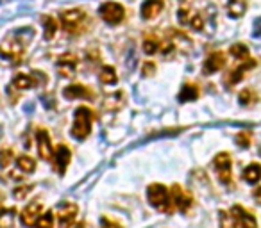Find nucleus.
<instances>
[{
  "label": "nucleus",
  "mask_w": 261,
  "mask_h": 228,
  "mask_svg": "<svg viewBox=\"0 0 261 228\" xmlns=\"http://www.w3.org/2000/svg\"><path fill=\"white\" fill-rule=\"evenodd\" d=\"M32 38H34V31L31 27H22L0 43V56L9 61H20V57L25 52V45H29Z\"/></svg>",
  "instance_id": "1"
},
{
  "label": "nucleus",
  "mask_w": 261,
  "mask_h": 228,
  "mask_svg": "<svg viewBox=\"0 0 261 228\" xmlns=\"http://www.w3.org/2000/svg\"><path fill=\"white\" fill-rule=\"evenodd\" d=\"M147 200L159 212H165V214L172 212L174 209L172 194L161 184H152V186H149V189H147Z\"/></svg>",
  "instance_id": "2"
},
{
  "label": "nucleus",
  "mask_w": 261,
  "mask_h": 228,
  "mask_svg": "<svg viewBox=\"0 0 261 228\" xmlns=\"http://www.w3.org/2000/svg\"><path fill=\"white\" fill-rule=\"evenodd\" d=\"M95 114L89 107H77L73 113V125H72V135L75 139L84 141L91 132V121H93Z\"/></svg>",
  "instance_id": "3"
},
{
  "label": "nucleus",
  "mask_w": 261,
  "mask_h": 228,
  "mask_svg": "<svg viewBox=\"0 0 261 228\" xmlns=\"http://www.w3.org/2000/svg\"><path fill=\"white\" fill-rule=\"evenodd\" d=\"M86 21V13L81 9H70L61 13V23L63 29L70 34H79Z\"/></svg>",
  "instance_id": "4"
},
{
  "label": "nucleus",
  "mask_w": 261,
  "mask_h": 228,
  "mask_svg": "<svg viewBox=\"0 0 261 228\" xmlns=\"http://www.w3.org/2000/svg\"><path fill=\"white\" fill-rule=\"evenodd\" d=\"M99 15L106 23L118 25V23L124 21V18H126V9H124V5L118 4V2H104V4L100 5Z\"/></svg>",
  "instance_id": "5"
},
{
  "label": "nucleus",
  "mask_w": 261,
  "mask_h": 228,
  "mask_svg": "<svg viewBox=\"0 0 261 228\" xmlns=\"http://www.w3.org/2000/svg\"><path fill=\"white\" fill-rule=\"evenodd\" d=\"M215 170H217V175H218V180L225 186H231L233 182V176H231V168H233V161H231L229 153H218L215 157Z\"/></svg>",
  "instance_id": "6"
},
{
  "label": "nucleus",
  "mask_w": 261,
  "mask_h": 228,
  "mask_svg": "<svg viewBox=\"0 0 261 228\" xmlns=\"http://www.w3.org/2000/svg\"><path fill=\"white\" fill-rule=\"evenodd\" d=\"M43 212V205L42 202H32L29 203L25 209H23V212L20 214V219H22V225L23 227H34L38 223V219L42 216Z\"/></svg>",
  "instance_id": "7"
},
{
  "label": "nucleus",
  "mask_w": 261,
  "mask_h": 228,
  "mask_svg": "<svg viewBox=\"0 0 261 228\" xmlns=\"http://www.w3.org/2000/svg\"><path fill=\"white\" fill-rule=\"evenodd\" d=\"M36 141H38V152H40V157L43 161H50L54 155V148L52 143H50V137H48V132L45 129H38L36 130Z\"/></svg>",
  "instance_id": "8"
},
{
  "label": "nucleus",
  "mask_w": 261,
  "mask_h": 228,
  "mask_svg": "<svg viewBox=\"0 0 261 228\" xmlns=\"http://www.w3.org/2000/svg\"><path fill=\"white\" fill-rule=\"evenodd\" d=\"M225 66V56L222 52H213L206 57V61L202 64L204 75H213V73L220 72Z\"/></svg>",
  "instance_id": "9"
},
{
  "label": "nucleus",
  "mask_w": 261,
  "mask_h": 228,
  "mask_svg": "<svg viewBox=\"0 0 261 228\" xmlns=\"http://www.w3.org/2000/svg\"><path fill=\"white\" fill-rule=\"evenodd\" d=\"M231 214L235 216L236 223H238V227L240 228H258L254 214L249 212V210H245V209L240 207V205H235V207L231 209Z\"/></svg>",
  "instance_id": "10"
},
{
  "label": "nucleus",
  "mask_w": 261,
  "mask_h": 228,
  "mask_svg": "<svg viewBox=\"0 0 261 228\" xmlns=\"http://www.w3.org/2000/svg\"><path fill=\"white\" fill-rule=\"evenodd\" d=\"M172 202L177 210H181V212H188V209L192 207V203H194V198L190 196L188 192H184L179 186H174L172 187Z\"/></svg>",
  "instance_id": "11"
},
{
  "label": "nucleus",
  "mask_w": 261,
  "mask_h": 228,
  "mask_svg": "<svg viewBox=\"0 0 261 228\" xmlns=\"http://www.w3.org/2000/svg\"><path fill=\"white\" fill-rule=\"evenodd\" d=\"M77 218V205L75 203H65L58 210V223L61 228H68Z\"/></svg>",
  "instance_id": "12"
},
{
  "label": "nucleus",
  "mask_w": 261,
  "mask_h": 228,
  "mask_svg": "<svg viewBox=\"0 0 261 228\" xmlns=\"http://www.w3.org/2000/svg\"><path fill=\"white\" fill-rule=\"evenodd\" d=\"M56 66H58L59 73L63 77H72L73 73H75V68H77V59L72 54H65V56H61L58 59Z\"/></svg>",
  "instance_id": "13"
},
{
  "label": "nucleus",
  "mask_w": 261,
  "mask_h": 228,
  "mask_svg": "<svg viewBox=\"0 0 261 228\" xmlns=\"http://www.w3.org/2000/svg\"><path fill=\"white\" fill-rule=\"evenodd\" d=\"M165 7L163 0H145L141 4V18L143 20H152L154 16H157Z\"/></svg>",
  "instance_id": "14"
},
{
  "label": "nucleus",
  "mask_w": 261,
  "mask_h": 228,
  "mask_svg": "<svg viewBox=\"0 0 261 228\" xmlns=\"http://www.w3.org/2000/svg\"><path fill=\"white\" fill-rule=\"evenodd\" d=\"M254 66H256V61H254V59H245V62H243L241 66H238L236 70H233V72L229 73V77H227V84H229V86L238 84L241 78L245 77V73Z\"/></svg>",
  "instance_id": "15"
},
{
  "label": "nucleus",
  "mask_w": 261,
  "mask_h": 228,
  "mask_svg": "<svg viewBox=\"0 0 261 228\" xmlns=\"http://www.w3.org/2000/svg\"><path fill=\"white\" fill-rule=\"evenodd\" d=\"M63 96L66 100H77V98H89L91 93L86 86H81V84H72V86H66L63 89Z\"/></svg>",
  "instance_id": "16"
},
{
  "label": "nucleus",
  "mask_w": 261,
  "mask_h": 228,
  "mask_svg": "<svg viewBox=\"0 0 261 228\" xmlns=\"http://www.w3.org/2000/svg\"><path fill=\"white\" fill-rule=\"evenodd\" d=\"M70 159H72V152H70V148H66L65 145H59L58 150H56V164H58L59 175H65L66 166L70 164Z\"/></svg>",
  "instance_id": "17"
},
{
  "label": "nucleus",
  "mask_w": 261,
  "mask_h": 228,
  "mask_svg": "<svg viewBox=\"0 0 261 228\" xmlns=\"http://www.w3.org/2000/svg\"><path fill=\"white\" fill-rule=\"evenodd\" d=\"M225 11L231 18H241L247 11V2L245 0H227Z\"/></svg>",
  "instance_id": "18"
},
{
  "label": "nucleus",
  "mask_w": 261,
  "mask_h": 228,
  "mask_svg": "<svg viewBox=\"0 0 261 228\" xmlns=\"http://www.w3.org/2000/svg\"><path fill=\"white\" fill-rule=\"evenodd\" d=\"M198 95H200V91H198V88L195 84H184L183 88H181V91H179L177 98L181 104H184V102H195L198 98Z\"/></svg>",
  "instance_id": "19"
},
{
  "label": "nucleus",
  "mask_w": 261,
  "mask_h": 228,
  "mask_svg": "<svg viewBox=\"0 0 261 228\" xmlns=\"http://www.w3.org/2000/svg\"><path fill=\"white\" fill-rule=\"evenodd\" d=\"M243 180L249 182V184H258L261 180V164H258V162L249 164L243 170Z\"/></svg>",
  "instance_id": "20"
},
{
  "label": "nucleus",
  "mask_w": 261,
  "mask_h": 228,
  "mask_svg": "<svg viewBox=\"0 0 261 228\" xmlns=\"http://www.w3.org/2000/svg\"><path fill=\"white\" fill-rule=\"evenodd\" d=\"M99 80L102 84H108V86H111V84H116V82H118L116 70L113 66H102V70H100V73H99Z\"/></svg>",
  "instance_id": "21"
},
{
  "label": "nucleus",
  "mask_w": 261,
  "mask_h": 228,
  "mask_svg": "<svg viewBox=\"0 0 261 228\" xmlns=\"http://www.w3.org/2000/svg\"><path fill=\"white\" fill-rule=\"evenodd\" d=\"M124 104H126V100H124V93L122 91H118V93H115L113 96H108L104 102V107L108 111H118L124 107Z\"/></svg>",
  "instance_id": "22"
},
{
  "label": "nucleus",
  "mask_w": 261,
  "mask_h": 228,
  "mask_svg": "<svg viewBox=\"0 0 261 228\" xmlns=\"http://www.w3.org/2000/svg\"><path fill=\"white\" fill-rule=\"evenodd\" d=\"M16 209H2L0 210V228H13L15 227Z\"/></svg>",
  "instance_id": "23"
},
{
  "label": "nucleus",
  "mask_w": 261,
  "mask_h": 228,
  "mask_svg": "<svg viewBox=\"0 0 261 228\" xmlns=\"http://www.w3.org/2000/svg\"><path fill=\"white\" fill-rule=\"evenodd\" d=\"M13 86L16 89H29V88H34L36 82H34V78L32 75H25V73H20V75H16L15 80H13Z\"/></svg>",
  "instance_id": "24"
},
{
  "label": "nucleus",
  "mask_w": 261,
  "mask_h": 228,
  "mask_svg": "<svg viewBox=\"0 0 261 228\" xmlns=\"http://www.w3.org/2000/svg\"><path fill=\"white\" fill-rule=\"evenodd\" d=\"M43 23H45V32H43L45 39H52V38L56 36V32H58V21H56V18L45 16V18H43Z\"/></svg>",
  "instance_id": "25"
},
{
  "label": "nucleus",
  "mask_w": 261,
  "mask_h": 228,
  "mask_svg": "<svg viewBox=\"0 0 261 228\" xmlns=\"http://www.w3.org/2000/svg\"><path fill=\"white\" fill-rule=\"evenodd\" d=\"M16 164H18V168H20L23 173H32V171L36 170V162L29 155H20L16 159Z\"/></svg>",
  "instance_id": "26"
},
{
  "label": "nucleus",
  "mask_w": 261,
  "mask_h": 228,
  "mask_svg": "<svg viewBox=\"0 0 261 228\" xmlns=\"http://www.w3.org/2000/svg\"><path fill=\"white\" fill-rule=\"evenodd\" d=\"M231 56L235 57V59H240V61H245L249 59V47L243 45V43H235L233 47H231Z\"/></svg>",
  "instance_id": "27"
},
{
  "label": "nucleus",
  "mask_w": 261,
  "mask_h": 228,
  "mask_svg": "<svg viewBox=\"0 0 261 228\" xmlns=\"http://www.w3.org/2000/svg\"><path fill=\"white\" fill-rule=\"evenodd\" d=\"M238 100H240L241 105L249 107V105H254L258 102V95L254 93V89H243V91L238 95Z\"/></svg>",
  "instance_id": "28"
},
{
  "label": "nucleus",
  "mask_w": 261,
  "mask_h": 228,
  "mask_svg": "<svg viewBox=\"0 0 261 228\" xmlns=\"http://www.w3.org/2000/svg\"><path fill=\"white\" fill-rule=\"evenodd\" d=\"M220 228H240L238 227V223H236L235 216L231 212H225V210H220Z\"/></svg>",
  "instance_id": "29"
},
{
  "label": "nucleus",
  "mask_w": 261,
  "mask_h": 228,
  "mask_svg": "<svg viewBox=\"0 0 261 228\" xmlns=\"http://www.w3.org/2000/svg\"><path fill=\"white\" fill-rule=\"evenodd\" d=\"M141 48H143V52H145L147 56H152V54L159 52L161 43L157 41V39H145V41H143V45H141Z\"/></svg>",
  "instance_id": "30"
},
{
  "label": "nucleus",
  "mask_w": 261,
  "mask_h": 228,
  "mask_svg": "<svg viewBox=\"0 0 261 228\" xmlns=\"http://www.w3.org/2000/svg\"><path fill=\"white\" fill-rule=\"evenodd\" d=\"M38 228H54V214L48 210V212L42 214L40 216V219H38L36 223Z\"/></svg>",
  "instance_id": "31"
},
{
  "label": "nucleus",
  "mask_w": 261,
  "mask_h": 228,
  "mask_svg": "<svg viewBox=\"0 0 261 228\" xmlns=\"http://www.w3.org/2000/svg\"><path fill=\"white\" fill-rule=\"evenodd\" d=\"M11 162H13V150L9 148L0 150V168H7Z\"/></svg>",
  "instance_id": "32"
},
{
  "label": "nucleus",
  "mask_w": 261,
  "mask_h": 228,
  "mask_svg": "<svg viewBox=\"0 0 261 228\" xmlns=\"http://www.w3.org/2000/svg\"><path fill=\"white\" fill-rule=\"evenodd\" d=\"M34 189V184H29V186H20L16 187L15 191H13V194H15V198H18V200H23V198L29 194V192Z\"/></svg>",
  "instance_id": "33"
},
{
  "label": "nucleus",
  "mask_w": 261,
  "mask_h": 228,
  "mask_svg": "<svg viewBox=\"0 0 261 228\" xmlns=\"http://www.w3.org/2000/svg\"><path fill=\"white\" fill-rule=\"evenodd\" d=\"M190 27H192L194 31H202V29H204V18H202V15L194 13V15H192V20H190Z\"/></svg>",
  "instance_id": "34"
},
{
  "label": "nucleus",
  "mask_w": 261,
  "mask_h": 228,
  "mask_svg": "<svg viewBox=\"0 0 261 228\" xmlns=\"http://www.w3.org/2000/svg\"><path fill=\"white\" fill-rule=\"evenodd\" d=\"M177 20L181 25H190V20H192V15H190V11L186 7H181L177 11Z\"/></svg>",
  "instance_id": "35"
},
{
  "label": "nucleus",
  "mask_w": 261,
  "mask_h": 228,
  "mask_svg": "<svg viewBox=\"0 0 261 228\" xmlns=\"http://www.w3.org/2000/svg\"><path fill=\"white\" fill-rule=\"evenodd\" d=\"M236 143L241 148H249L251 146V135L247 134V132H240V134L236 135Z\"/></svg>",
  "instance_id": "36"
},
{
  "label": "nucleus",
  "mask_w": 261,
  "mask_h": 228,
  "mask_svg": "<svg viewBox=\"0 0 261 228\" xmlns=\"http://www.w3.org/2000/svg\"><path fill=\"white\" fill-rule=\"evenodd\" d=\"M154 72H156V64L154 62H145L141 66V75L143 77H151V75H154Z\"/></svg>",
  "instance_id": "37"
},
{
  "label": "nucleus",
  "mask_w": 261,
  "mask_h": 228,
  "mask_svg": "<svg viewBox=\"0 0 261 228\" xmlns=\"http://www.w3.org/2000/svg\"><path fill=\"white\" fill-rule=\"evenodd\" d=\"M100 223H102V228H120V225L113 223V221H109L108 218H102L100 219Z\"/></svg>",
  "instance_id": "38"
},
{
  "label": "nucleus",
  "mask_w": 261,
  "mask_h": 228,
  "mask_svg": "<svg viewBox=\"0 0 261 228\" xmlns=\"http://www.w3.org/2000/svg\"><path fill=\"white\" fill-rule=\"evenodd\" d=\"M254 200H256L258 205H261V186L258 187L256 191H254Z\"/></svg>",
  "instance_id": "39"
},
{
  "label": "nucleus",
  "mask_w": 261,
  "mask_h": 228,
  "mask_svg": "<svg viewBox=\"0 0 261 228\" xmlns=\"http://www.w3.org/2000/svg\"><path fill=\"white\" fill-rule=\"evenodd\" d=\"M254 36H261V20L256 21V31H254Z\"/></svg>",
  "instance_id": "40"
},
{
  "label": "nucleus",
  "mask_w": 261,
  "mask_h": 228,
  "mask_svg": "<svg viewBox=\"0 0 261 228\" xmlns=\"http://www.w3.org/2000/svg\"><path fill=\"white\" fill-rule=\"evenodd\" d=\"M73 228H86V225H84V223H77Z\"/></svg>",
  "instance_id": "41"
},
{
  "label": "nucleus",
  "mask_w": 261,
  "mask_h": 228,
  "mask_svg": "<svg viewBox=\"0 0 261 228\" xmlns=\"http://www.w3.org/2000/svg\"><path fill=\"white\" fill-rule=\"evenodd\" d=\"M4 202V196H2V192H0V203Z\"/></svg>",
  "instance_id": "42"
}]
</instances>
